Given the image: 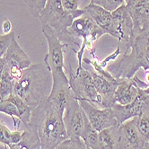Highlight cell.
Returning <instances> with one entry per match:
<instances>
[{
  "mask_svg": "<svg viewBox=\"0 0 149 149\" xmlns=\"http://www.w3.org/2000/svg\"><path fill=\"white\" fill-rule=\"evenodd\" d=\"M30 123L37 127L40 149H54L69 137L63 121V115L47 100L33 109Z\"/></svg>",
  "mask_w": 149,
  "mask_h": 149,
  "instance_id": "obj_1",
  "label": "cell"
},
{
  "mask_svg": "<svg viewBox=\"0 0 149 149\" xmlns=\"http://www.w3.org/2000/svg\"><path fill=\"white\" fill-rule=\"evenodd\" d=\"M52 87V76L41 63L31 64L23 71L16 82L13 93L22 98L31 109L47 100Z\"/></svg>",
  "mask_w": 149,
  "mask_h": 149,
  "instance_id": "obj_2",
  "label": "cell"
},
{
  "mask_svg": "<svg viewBox=\"0 0 149 149\" xmlns=\"http://www.w3.org/2000/svg\"><path fill=\"white\" fill-rule=\"evenodd\" d=\"M38 18L41 26L49 25L67 48H71L74 52L77 51L76 47L80 49L77 39L69 31V27L76 16L64 9L61 0H48Z\"/></svg>",
  "mask_w": 149,
  "mask_h": 149,
  "instance_id": "obj_3",
  "label": "cell"
},
{
  "mask_svg": "<svg viewBox=\"0 0 149 149\" xmlns=\"http://www.w3.org/2000/svg\"><path fill=\"white\" fill-rule=\"evenodd\" d=\"M4 58L6 66L0 82V100L7 98L13 93L15 84L22 76L23 71L33 64L24 49L19 45L15 37L13 39Z\"/></svg>",
  "mask_w": 149,
  "mask_h": 149,
  "instance_id": "obj_4",
  "label": "cell"
},
{
  "mask_svg": "<svg viewBox=\"0 0 149 149\" xmlns=\"http://www.w3.org/2000/svg\"><path fill=\"white\" fill-rule=\"evenodd\" d=\"M70 33L76 38L83 39L82 45L80 46V49L76 52L77 58V69H79L82 68L83 63V55L84 51L86 49H87L93 58H95L94 55V46L93 43L96 41L99 38H101L102 35L106 34L103 30H102L93 21L86 16L81 15L77 18H76L69 27Z\"/></svg>",
  "mask_w": 149,
  "mask_h": 149,
  "instance_id": "obj_5",
  "label": "cell"
},
{
  "mask_svg": "<svg viewBox=\"0 0 149 149\" xmlns=\"http://www.w3.org/2000/svg\"><path fill=\"white\" fill-rule=\"evenodd\" d=\"M77 68L65 69L68 73L69 84L74 96L77 100L90 102L102 108V99L94 86L90 70L83 66L79 69Z\"/></svg>",
  "mask_w": 149,
  "mask_h": 149,
  "instance_id": "obj_6",
  "label": "cell"
},
{
  "mask_svg": "<svg viewBox=\"0 0 149 149\" xmlns=\"http://www.w3.org/2000/svg\"><path fill=\"white\" fill-rule=\"evenodd\" d=\"M41 31L48 43V53L44 57L45 66L50 71L51 74L66 72L64 49L67 48V45L61 42L49 25L41 26Z\"/></svg>",
  "mask_w": 149,
  "mask_h": 149,
  "instance_id": "obj_7",
  "label": "cell"
},
{
  "mask_svg": "<svg viewBox=\"0 0 149 149\" xmlns=\"http://www.w3.org/2000/svg\"><path fill=\"white\" fill-rule=\"evenodd\" d=\"M63 121L69 137H80L91 125L82 109L78 100L74 96L70 99L63 113Z\"/></svg>",
  "mask_w": 149,
  "mask_h": 149,
  "instance_id": "obj_8",
  "label": "cell"
},
{
  "mask_svg": "<svg viewBox=\"0 0 149 149\" xmlns=\"http://www.w3.org/2000/svg\"><path fill=\"white\" fill-rule=\"evenodd\" d=\"M52 87L48 101L62 115L70 99L74 96L69 79L66 72L52 74Z\"/></svg>",
  "mask_w": 149,
  "mask_h": 149,
  "instance_id": "obj_9",
  "label": "cell"
},
{
  "mask_svg": "<svg viewBox=\"0 0 149 149\" xmlns=\"http://www.w3.org/2000/svg\"><path fill=\"white\" fill-rule=\"evenodd\" d=\"M112 15L115 19L117 40H119L118 48L124 54L130 50L134 41L132 19L125 4L112 11Z\"/></svg>",
  "mask_w": 149,
  "mask_h": 149,
  "instance_id": "obj_10",
  "label": "cell"
},
{
  "mask_svg": "<svg viewBox=\"0 0 149 149\" xmlns=\"http://www.w3.org/2000/svg\"><path fill=\"white\" fill-rule=\"evenodd\" d=\"M78 102L86 114L89 123L98 132L111 127L119 126L111 108H100L93 103L84 100H78Z\"/></svg>",
  "mask_w": 149,
  "mask_h": 149,
  "instance_id": "obj_11",
  "label": "cell"
},
{
  "mask_svg": "<svg viewBox=\"0 0 149 149\" xmlns=\"http://www.w3.org/2000/svg\"><path fill=\"white\" fill-rule=\"evenodd\" d=\"M146 104H149V92L146 88H139L137 97L133 102L127 105L114 103L111 107V110L116 117L118 124L120 125L127 120L137 117L142 112Z\"/></svg>",
  "mask_w": 149,
  "mask_h": 149,
  "instance_id": "obj_12",
  "label": "cell"
},
{
  "mask_svg": "<svg viewBox=\"0 0 149 149\" xmlns=\"http://www.w3.org/2000/svg\"><path fill=\"white\" fill-rule=\"evenodd\" d=\"M132 23L134 39L138 34L149 31V2L146 0H127L125 3Z\"/></svg>",
  "mask_w": 149,
  "mask_h": 149,
  "instance_id": "obj_13",
  "label": "cell"
},
{
  "mask_svg": "<svg viewBox=\"0 0 149 149\" xmlns=\"http://www.w3.org/2000/svg\"><path fill=\"white\" fill-rule=\"evenodd\" d=\"M83 15L91 18L106 34H110L117 39L115 19L112 12L105 9L100 5L89 3L83 9Z\"/></svg>",
  "mask_w": 149,
  "mask_h": 149,
  "instance_id": "obj_14",
  "label": "cell"
},
{
  "mask_svg": "<svg viewBox=\"0 0 149 149\" xmlns=\"http://www.w3.org/2000/svg\"><path fill=\"white\" fill-rule=\"evenodd\" d=\"M145 145L133 119L119 125V149H145Z\"/></svg>",
  "mask_w": 149,
  "mask_h": 149,
  "instance_id": "obj_15",
  "label": "cell"
},
{
  "mask_svg": "<svg viewBox=\"0 0 149 149\" xmlns=\"http://www.w3.org/2000/svg\"><path fill=\"white\" fill-rule=\"evenodd\" d=\"M118 86L115 91V103L127 105L133 102L138 94V88L133 78L118 80Z\"/></svg>",
  "mask_w": 149,
  "mask_h": 149,
  "instance_id": "obj_16",
  "label": "cell"
},
{
  "mask_svg": "<svg viewBox=\"0 0 149 149\" xmlns=\"http://www.w3.org/2000/svg\"><path fill=\"white\" fill-rule=\"evenodd\" d=\"M98 149H119V126L99 131Z\"/></svg>",
  "mask_w": 149,
  "mask_h": 149,
  "instance_id": "obj_17",
  "label": "cell"
},
{
  "mask_svg": "<svg viewBox=\"0 0 149 149\" xmlns=\"http://www.w3.org/2000/svg\"><path fill=\"white\" fill-rule=\"evenodd\" d=\"M6 99L12 101L16 105V107H17L18 111H19L21 125H20V127H18L17 130H21V129H22L24 126H25V125L30 123L33 109H31L22 98H20L19 96H17V95H15L14 93H12L11 95H9V96Z\"/></svg>",
  "mask_w": 149,
  "mask_h": 149,
  "instance_id": "obj_18",
  "label": "cell"
},
{
  "mask_svg": "<svg viewBox=\"0 0 149 149\" xmlns=\"http://www.w3.org/2000/svg\"><path fill=\"white\" fill-rule=\"evenodd\" d=\"M133 120L143 140L147 143L149 141V104H146L142 112Z\"/></svg>",
  "mask_w": 149,
  "mask_h": 149,
  "instance_id": "obj_19",
  "label": "cell"
},
{
  "mask_svg": "<svg viewBox=\"0 0 149 149\" xmlns=\"http://www.w3.org/2000/svg\"><path fill=\"white\" fill-rule=\"evenodd\" d=\"M22 130H15V131H11L5 123L0 122V144L6 147L10 145L18 144L22 138Z\"/></svg>",
  "mask_w": 149,
  "mask_h": 149,
  "instance_id": "obj_20",
  "label": "cell"
},
{
  "mask_svg": "<svg viewBox=\"0 0 149 149\" xmlns=\"http://www.w3.org/2000/svg\"><path fill=\"white\" fill-rule=\"evenodd\" d=\"M0 113H4L7 115L13 120L15 130H17L20 127V113L16 105L12 101L8 99L0 101Z\"/></svg>",
  "mask_w": 149,
  "mask_h": 149,
  "instance_id": "obj_21",
  "label": "cell"
},
{
  "mask_svg": "<svg viewBox=\"0 0 149 149\" xmlns=\"http://www.w3.org/2000/svg\"><path fill=\"white\" fill-rule=\"evenodd\" d=\"M81 139L89 149H98L99 132L95 130L91 125L84 131V133L81 136Z\"/></svg>",
  "mask_w": 149,
  "mask_h": 149,
  "instance_id": "obj_22",
  "label": "cell"
},
{
  "mask_svg": "<svg viewBox=\"0 0 149 149\" xmlns=\"http://www.w3.org/2000/svg\"><path fill=\"white\" fill-rule=\"evenodd\" d=\"M54 149H89L80 137H68Z\"/></svg>",
  "mask_w": 149,
  "mask_h": 149,
  "instance_id": "obj_23",
  "label": "cell"
},
{
  "mask_svg": "<svg viewBox=\"0 0 149 149\" xmlns=\"http://www.w3.org/2000/svg\"><path fill=\"white\" fill-rule=\"evenodd\" d=\"M30 14L34 18H38L43 10L48 0H24Z\"/></svg>",
  "mask_w": 149,
  "mask_h": 149,
  "instance_id": "obj_24",
  "label": "cell"
},
{
  "mask_svg": "<svg viewBox=\"0 0 149 149\" xmlns=\"http://www.w3.org/2000/svg\"><path fill=\"white\" fill-rule=\"evenodd\" d=\"M83 0H61L64 9L69 14H72L76 18L83 15V10L79 9Z\"/></svg>",
  "mask_w": 149,
  "mask_h": 149,
  "instance_id": "obj_25",
  "label": "cell"
},
{
  "mask_svg": "<svg viewBox=\"0 0 149 149\" xmlns=\"http://www.w3.org/2000/svg\"><path fill=\"white\" fill-rule=\"evenodd\" d=\"M15 37V35L14 31L7 34H0V58H4Z\"/></svg>",
  "mask_w": 149,
  "mask_h": 149,
  "instance_id": "obj_26",
  "label": "cell"
},
{
  "mask_svg": "<svg viewBox=\"0 0 149 149\" xmlns=\"http://www.w3.org/2000/svg\"><path fill=\"white\" fill-rule=\"evenodd\" d=\"M125 3V0H99L97 5H100L105 9L112 12Z\"/></svg>",
  "mask_w": 149,
  "mask_h": 149,
  "instance_id": "obj_27",
  "label": "cell"
},
{
  "mask_svg": "<svg viewBox=\"0 0 149 149\" xmlns=\"http://www.w3.org/2000/svg\"><path fill=\"white\" fill-rule=\"evenodd\" d=\"M2 31H3L4 34H7V33H11V31H13V30H12V23H11V21H10L9 19H6L2 23Z\"/></svg>",
  "mask_w": 149,
  "mask_h": 149,
  "instance_id": "obj_28",
  "label": "cell"
},
{
  "mask_svg": "<svg viewBox=\"0 0 149 149\" xmlns=\"http://www.w3.org/2000/svg\"><path fill=\"white\" fill-rule=\"evenodd\" d=\"M5 66H6V60L4 58H0V82H1L2 79V74L5 69Z\"/></svg>",
  "mask_w": 149,
  "mask_h": 149,
  "instance_id": "obj_29",
  "label": "cell"
},
{
  "mask_svg": "<svg viewBox=\"0 0 149 149\" xmlns=\"http://www.w3.org/2000/svg\"><path fill=\"white\" fill-rule=\"evenodd\" d=\"M98 1H99V0H91V2L90 3H93V4H98Z\"/></svg>",
  "mask_w": 149,
  "mask_h": 149,
  "instance_id": "obj_30",
  "label": "cell"
},
{
  "mask_svg": "<svg viewBox=\"0 0 149 149\" xmlns=\"http://www.w3.org/2000/svg\"><path fill=\"white\" fill-rule=\"evenodd\" d=\"M145 149H149V144H148V143H146V145H145Z\"/></svg>",
  "mask_w": 149,
  "mask_h": 149,
  "instance_id": "obj_31",
  "label": "cell"
},
{
  "mask_svg": "<svg viewBox=\"0 0 149 149\" xmlns=\"http://www.w3.org/2000/svg\"><path fill=\"white\" fill-rule=\"evenodd\" d=\"M146 1H147V2H149V0H146Z\"/></svg>",
  "mask_w": 149,
  "mask_h": 149,
  "instance_id": "obj_32",
  "label": "cell"
},
{
  "mask_svg": "<svg viewBox=\"0 0 149 149\" xmlns=\"http://www.w3.org/2000/svg\"><path fill=\"white\" fill-rule=\"evenodd\" d=\"M127 0H125V2H127Z\"/></svg>",
  "mask_w": 149,
  "mask_h": 149,
  "instance_id": "obj_33",
  "label": "cell"
},
{
  "mask_svg": "<svg viewBox=\"0 0 149 149\" xmlns=\"http://www.w3.org/2000/svg\"><path fill=\"white\" fill-rule=\"evenodd\" d=\"M147 143H148V144H149V141H148V142H147Z\"/></svg>",
  "mask_w": 149,
  "mask_h": 149,
  "instance_id": "obj_34",
  "label": "cell"
}]
</instances>
